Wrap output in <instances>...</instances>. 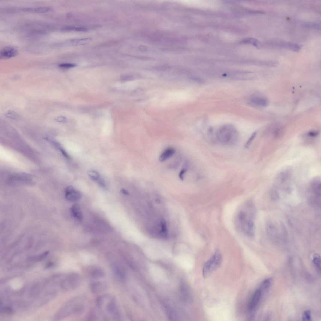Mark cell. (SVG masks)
<instances>
[{"label": "cell", "mask_w": 321, "mask_h": 321, "mask_svg": "<svg viewBox=\"0 0 321 321\" xmlns=\"http://www.w3.org/2000/svg\"><path fill=\"white\" fill-rule=\"evenodd\" d=\"M12 182H19L23 184H31L35 181L34 177L25 173H18L11 178Z\"/></svg>", "instance_id": "52a82bcc"}, {"label": "cell", "mask_w": 321, "mask_h": 321, "mask_svg": "<svg viewBox=\"0 0 321 321\" xmlns=\"http://www.w3.org/2000/svg\"><path fill=\"white\" fill-rule=\"evenodd\" d=\"M311 312L309 311H305L302 315V319L304 321L311 320Z\"/></svg>", "instance_id": "836d02e7"}, {"label": "cell", "mask_w": 321, "mask_h": 321, "mask_svg": "<svg viewBox=\"0 0 321 321\" xmlns=\"http://www.w3.org/2000/svg\"><path fill=\"white\" fill-rule=\"evenodd\" d=\"M97 303L107 318L119 319L120 318L114 298L109 295H105L99 297Z\"/></svg>", "instance_id": "7a4b0ae2"}, {"label": "cell", "mask_w": 321, "mask_h": 321, "mask_svg": "<svg viewBox=\"0 0 321 321\" xmlns=\"http://www.w3.org/2000/svg\"><path fill=\"white\" fill-rule=\"evenodd\" d=\"M251 103L255 105L262 106H267L269 104V100L261 97H255L251 99Z\"/></svg>", "instance_id": "2e32d148"}, {"label": "cell", "mask_w": 321, "mask_h": 321, "mask_svg": "<svg viewBox=\"0 0 321 321\" xmlns=\"http://www.w3.org/2000/svg\"><path fill=\"white\" fill-rule=\"evenodd\" d=\"M222 261L221 254L219 251L217 250L203 266V275L204 277H208L216 270L221 264Z\"/></svg>", "instance_id": "5b68a950"}, {"label": "cell", "mask_w": 321, "mask_h": 321, "mask_svg": "<svg viewBox=\"0 0 321 321\" xmlns=\"http://www.w3.org/2000/svg\"><path fill=\"white\" fill-rule=\"evenodd\" d=\"M114 269L120 278L122 280H124L125 275L123 267L119 265H116L114 266Z\"/></svg>", "instance_id": "7402d4cb"}, {"label": "cell", "mask_w": 321, "mask_h": 321, "mask_svg": "<svg viewBox=\"0 0 321 321\" xmlns=\"http://www.w3.org/2000/svg\"><path fill=\"white\" fill-rule=\"evenodd\" d=\"M121 192L124 194L126 195H129V193L124 189H122L121 190Z\"/></svg>", "instance_id": "60d3db41"}, {"label": "cell", "mask_w": 321, "mask_h": 321, "mask_svg": "<svg viewBox=\"0 0 321 321\" xmlns=\"http://www.w3.org/2000/svg\"><path fill=\"white\" fill-rule=\"evenodd\" d=\"M272 283V280L271 279L269 278L267 279L263 282L261 286V290H265L269 288V287L271 286Z\"/></svg>", "instance_id": "f1b7e54d"}, {"label": "cell", "mask_w": 321, "mask_h": 321, "mask_svg": "<svg viewBox=\"0 0 321 321\" xmlns=\"http://www.w3.org/2000/svg\"><path fill=\"white\" fill-rule=\"evenodd\" d=\"M302 25L303 27L312 28L317 30L321 29V25L320 23L317 22H304L302 23Z\"/></svg>", "instance_id": "44dd1931"}, {"label": "cell", "mask_w": 321, "mask_h": 321, "mask_svg": "<svg viewBox=\"0 0 321 321\" xmlns=\"http://www.w3.org/2000/svg\"><path fill=\"white\" fill-rule=\"evenodd\" d=\"M71 211L72 216L78 220L82 219V214L78 205L75 204L72 205L71 208Z\"/></svg>", "instance_id": "e0dca14e"}, {"label": "cell", "mask_w": 321, "mask_h": 321, "mask_svg": "<svg viewBox=\"0 0 321 321\" xmlns=\"http://www.w3.org/2000/svg\"><path fill=\"white\" fill-rule=\"evenodd\" d=\"M185 283L181 281L180 283V291L181 298L185 301L188 300L190 293L188 287Z\"/></svg>", "instance_id": "9a60e30c"}, {"label": "cell", "mask_w": 321, "mask_h": 321, "mask_svg": "<svg viewBox=\"0 0 321 321\" xmlns=\"http://www.w3.org/2000/svg\"><path fill=\"white\" fill-rule=\"evenodd\" d=\"M4 115L6 117L12 119H18L20 118L17 113L11 110L6 111L4 113Z\"/></svg>", "instance_id": "cb8c5ba5"}, {"label": "cell", "mask_w": 321, "mask_h": 321, "mask_svg": "<svg viewBox=\"0 0 321 321\" xmlns=\"http://www.w3.org/2000/svg\"><path fill=\"white\" fill-rule=\"evenodd\" d=\"M18 53V51L16 49L7 47L1 50L0 52V58L1 59L10 58L16 56Z\"/></svg>", "instance_id": "8fae6325"}, {"label": "cell", "mask_w": 321, "mask_h": 321, "mask_svg": "<svg viewBox=\"0 0 321 321\" xmlns=\"http://www.w3.org/2000/svg\"><path fill=\"white\" fill-rule=\"evenodd\" d=\"M273 43V46L297 52H299L302 48L301 45L290 42H278Z\"/></svg>", "instance_id": "30bf717a"}, {"label": "cell", "mask_w": 321, "mask_h": 321, "mask_svg": "<svg viewBox=\"0 0 321 321\" xmlns=\"http://www.w3.org/2000/svg\"><path fill=\"white\" fill-rule=\"evenodd\" d=\"M261 295V290L260 289L257 290L254 293L247 306L249 311H252L255 308L259 302Z\"/></svg>", "instance_id": "7c38bea8"}, {"label": "cell", "mask_w": 321, "mask_h": 321, "mask_svg": "<svg viewBox=\"0 0 321 321\" xmlns=\"http://www.w3.org/2000/svg\"><path fill=\"white\" fill-rule=\"evenodd\" d=\"M49 252H46L37 256L33 257L31 258V260L34 261H40L44 259L48 255Z\"/></svg>", "instance_id": "4dcf8cb0"}, {"label": "cell", "mask_w": 321, "mask_h": 321, "mask_svg": "<svg viewBox=\"0 0 321 321\" xmlns=\"http://www.w3.org/2000/svg\"><path fill=\"white\" fill-rule=\"evenodd\" d=\"M66 199L70 202H75L78 200L82 197V193L76 190L72 186L66 187L65 190Z\"/></svg>", "instance_id": "ba28073f"}, {"label": "cell", "mask_w": 321, "mask_h": 321, "mask_svg": "<svg viewBox=\"0 0 321 321\" xmlns=\"http://www.w3.org/2000/svg\"><path fill=\"white\" fill-rule=\"evenodd\" d=\"M81 281V278L78 274L72 273L62 281L61 286L62 289L66 291L74 289L80 285Z\"/></svg>", "instance_id": "8992f818"}, {"label": "cell", "mask_w": 321, "mask_h": 321, "mask_svg": "<svg viewBox=\"0 0 321 321\" xmlns=\"http://www.w3.org/2000/svg\"><path fill=\"white\" fill-rule=\"evenodd\" d=\"M106 285L104 283L97 282L91 284L90 287L91 290L95 293L103 291L106 288Z\"/></svg>", "instance_id": "ac0fdd59"}, {"label": "cell", "mask_w": 321, "mask_h": 321, "mask_svg": "<svg viewBox=\"0 0 321 321\" xmlns=\"http://www.w3.org/2000/svg\"><path fill=\"white\" fill-rule=\"evenodd\" d=\"M59 66L60 68H70L74 67L76 66L75 64L70 63H63L59 65Z\"/></svg>", "instance_id": "e575fe53"}, {"label": "cell", "mask_w": 321, "mask_h": 321, "mask_svg": "<svg viewBox=\"0 0 321 321\" xmlns=\"http://www.w3.org/2000/svg\"><path fill=\"white\" fill-rule=\"evenodd\" d=\"M99 184L102 187H105L106 186L105 184V182L101 178H100L97 181Z\"/></svg>", "instance_id": "74e56055"}, {"label": "cell", "mask_w": 321, "mask_h": 321, "mask_svg": "<svg viewBox=\"0 0 321 321\" xmlns=\"http://www.w3.org/2000/svg\"><path fill=\"white\" fill-rule=\"evenodd\" d=\"M257 132H255L252 133V134L251 136L247 140L246 143L245 145V147L246 148H249L252 143L253 141V140L255 139L257 135Z\"/></svg>", "instance_id": "1f68e13d"}, {"label": "cell", "mask_w": 321, "mask_h": 321, "mask_svg": "<svg viewBox=\"0 0 321 321\" xmlns=\"http://www.w3.org/2000/svg\"><path fill=\"white\" fill-rule=\"evenodd\" d=\"M291 172L289 170H285L279 173L276 178L278 184H282L288 181L291 176Z\"/></svg>", "instance_id": "4fadbf2b"}, {"label": "cell", "mask_w": 321, "mask_h": 321, "mask_svg": "<svg viewBox=\"0 0 321 321\" xmlns=\"http://www.w3.org/2000/svg\"><path fill=\"white\" fill-rule=\"evenodd\" d=\"M250 203L246 204L237 212L235 218L237 229L244 235L249 236L255 232V225L251 219L252 206Z\"/></svg>", "instance_id": "6da1fadb"}, {"label": "cell", "mask_w": 321, "mask_h": 321, "mask_svg": "<svg viewBox=\"0 0 321 321\" xmlns=\"http://www.w3.org/2000/svg\"><path fill=\"white\" fill-rule=\"evenodd\" d=\"M56 121L59 122H64L66 121V119L64 116H60L56 118L55 119Z\"/></svg>", "instance_id": "8d00e7d4"}, {"label": "cell", "mask_w": 321, "mask_h": 321, "mask_svg": "<svg viewBox=\"0 0 321 321\" xmlns=\"http://www.w3.org/2000/svg\"><path fill=\"white\" fill-rule=\"evenodd\" d=\"M92 41L90 38L73 39L68 40L64 44L69 46H78L85 45L90 43Z\"/></svg>", "instance_id": "5bb4252c"}, {"label": "cell", "mask_w": 321, "mask_h": 321, "mask_svg": "<svg viewBox=\"0 0 321 321\" xmlns=\"http://www.w3.org/2000/svg\"><path fill=\"white\" fill-rule=\"evenodd\" d=\"M313 263L315 264L317 268L320 271L321 269V260L320 256L316 255L314 256L313 260Z\"/></svg>", "instance_id": "f546056e"}, {"label": "cell", "mask_w": 321, "mask_h": 321, "mask_svg": "<svg viewBox=\"0 0 321 321\" xmlns=\"http://www.w3.org/2000/svg\"><path fill=\"white\" fill-rule=\"evenodd\" d=\"M270 195L272 199L274 200H277L279 197L278 192L275 188H273L271 189L270 191Z\"/></svg>", "instance_id": "83f0119b"}, {"label": "cell", "mask_w": 321, "mask_h": 321, "mask_svg": "<svg viewBox=\"0 0 321 321\" xmlns=\"http://www.w3.org/2000/svg\"><path fill=\"white\" fill-rule=\"evenodd\" d=\"M4 311L8 313H11L12 312V310L10 308L6 307L4 308Z\"/></svg>", "instance_id": "ab89813d"}, {"label": "cell", "mask_w": 321, "mask_h": 321, "mask_svg": "<svg viewBox=\"0 0 321 321\" xmlns=\"http://www.w3.org/2000/svg\"><path fill=\"white\" fill-rule=\"evenodd\" d=\"M237 133L235 128L228 125L221 127L217 133L219 141L224 144L234 143L237 140Z\"/></svg>", "instance_id": "277c9868"}, {"label": "cell", "mask_w": 321, "mask_h": 321, "mask_svg": "<svg viewBox=\"0 0 321 321\" xmlns=\"http://www.w3.org/2000/svg\"><path fill=\"white\" fill-rule=\"evenodd\" d=\"M91 275L93 277L95 278H102L104 276V273L101 270H95L92 272Z\"/></svg>", "instance_id": "4316f807"}, {"label": "cell", "mask_w": 321, "mask_h": 321, "mask_svg": "<svg viewBox=\"0 0 321 321\" xmlns=\"http://www.w3.org/2000/svg\"><path fill=\"white\" fill-rule=\"evenodd\" d=\"M88 174L92 180L97 181L100 178L99 173L95 171H89L88 172Z\"/></svg>", "instance_id": "484cf974"}, {"label": "cell", "mask_w": 321, "mask_h": 321, "mask_svg": "<svg viewBox=\"0 0 321 321\" xmlns=\"http://www.w3.org/2000/svg\"><path fill=\"white\" fill-rule=\"evenodd\" d=\"M319 134V132L316 131H311L308 133L307 135L310 137H315Z\"/></svg>", "instance_id": "d590c367"}, {"label": "cell", "mask_w": 321, "mask_h": 321, "mask_svg": "<svg viewBox=\"0 0 321 321\" xmlns=\"http://www.w3.org/2000/svg\"><path fill=\"white\" fill-rule=\"evenodd\" d=\"M65 31H86L85 28H81L65 27L63 29Z\"/></svg>", "instance_id": "d6a6232c"}, {"label": "cell", "mask_w": 321, "mask_h": 321, "mask_svg": "<svg viewBox=\"0 0 321 321\" xmlns=\"http://www.w3.org/2000/svg\"><path fill=\"white\" fill-rule=\"evenodd\" d=\"M25 11L37 13H46L52 11V8L50 7L42 6L35 8H25L22 9Z\"/></svg>", "instance_id": "d6986e66"}, {"label": "cell", "mask_w": 321, "mask_h": 321, "mask_svg": "<svg viewBox=\"0 0 321 321\" xmlns=\"http://www.w3.org/2000/svg\"><path fill=\"white\" fill-rule=\"evenodd\" d=\"M186 171V170L185 169H183L179 173V177L181 180L183 181L184 180V175Z\"/></svg>", "instance_id": "f35d334b"}, {"label": "cell", "mask_w": 321, "mask_h": 321, "mask_svg": "<svg viewBox=\"0 0 321 321\" xmlns=\"http://www.w3.org/2000/svg\"><path fill=\"white\" fill-rule=\"evenodd\" d=\"M310 183V189L315 200L318 199L321 196L320 179L319 177L313 178Z\"/></svg>", "instance_id": "9c48e42d"}, {"label": "cell", "mask_w": 321, "mask_h": 321, "mask_svg": "<svg viewBox=\"0 0 321 321\" xmlns=\"http://www.w3.org/2000/svg\"><path fill=\"white\" fill-rule=\"evenodd\" d=\"M175 152V150L173 149H166L160 155L159 158L160 161L161 162L165 161L174 155Z\"/></svg>", "instance_id": "ffe728a7"}, {"label": "cell", "mask_w": 321, "mask_h": 321, "mask_svg": "<svg viewBox=\"0 0 321 321\" xmlns=\"http://www.w3.org/2000/svg\"><path fill=\"white\" fill-rule=\"evenodd\" d=\"M84 305L85 300L83 298L76 297L72 299L65 304L56 317L58 319L61 318L81 313L84 309Z\"/></svg>", "instance_id": "3957f363"}, {"label": "cell", "mask_w": 321, "mask_h": 321, "mask_svg": "<svg viewBox=\"0 0 321 321\" xmlns=\"http://www.w3.org/2000/svg\"><path fill=\"white\" fill-rule=\"evenodd\" d=\"M246 43H250L255 46L257 48L259 49L261 47V44L260 42L258 40L255 39L253 38H249L246 40Z\"/></svg>", "instance_id": "d4e9b609"}, {"label": "cell", "mask_w": 321, "mask_h": 321, "mask_svg": "<svg viewBox=\"0 0 321 321\" xmlns=\"http://www.w3.org/2000/svg\"><path fill=\"white\" fill-rule=\"evenodd\" d=\"M46 139L47 140H48V141L52 143L53 145H54V146H56V148H57L60 150V151H61V152L62 153V154L65 157L67 158H70V157L68 155V153L66 152V151L63 149L62 146H60L59 144H58L57 143L54 141V140H53L49 138H46Z\"/></svg>", "instance_id": "603a6c76"}, {"label": "cell", "mask_w": 321, "mask_h": 321, "mask_svg": "<svg viewBox=\"0 0 321 321\" xmlns=\"http://www.w3.org/2000/svg\"><path fill=\"white\" fill-rule=\"evenodd\" d=\"M52 265L53 264L52 263H50L48 264L46 266V267H47V268H49V267H51L52 266Z\"/></svg>", "instance_id": "b9f144b4"}]
</instances>
